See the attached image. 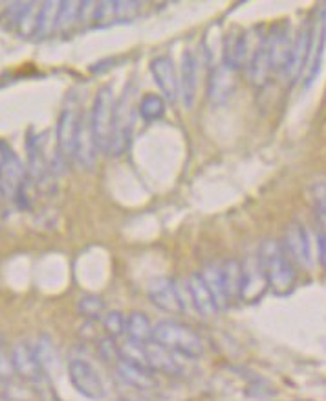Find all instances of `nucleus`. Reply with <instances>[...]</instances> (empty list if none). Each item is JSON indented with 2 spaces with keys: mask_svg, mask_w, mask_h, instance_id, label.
<instances>
[{
  "mask_svg": "<svg viewBox=\"0 0 326 401\" xmlns=\"http://www.w3.org/2000/svg\"><path fill=\"white\" fill-rule=\"evenodd\" d=\"M35 353H37V359H39L40 366H42V370L45 374H49V372L54 370V366L59 365V357H57V351H55V347L52 344L48 337L40 335L39 341L33 344Z\"/></svg>",
  "mask_w": 326,
  "mask_h": 401,
  "instance_id": "nucleus-28",
  "label": "nucleus"
},
{
  "mask_svg": "<svg viewBox=\"0 0 326 401\" xmlns=\"http://www.w3.org/2000/svg\"><path fill=\"white\" fill-rule=\"evenodd\" d=\"M251 54V46H249V36L244 31H229L228 36L222 39V61L224 65L231 68V71H240L247 65Z\"/></svg>",
  "mask_w": 326,
  "mask_h": 401,
  "instance_id": "nucleus-13",
  "label": "nucleus"
},
{
  "mask_svg": "<svg viewBox=\"0 0 326 401\" xmlns=\"http://www.w3.org/2000/svg\"><path fill=\"white\" fill-rule=\"evenodd\" d=\"M81 315L88 321H95V319H103L104 316V302L99 298L98 295H84L77 304Z\"/></svg>",
  "mask_w": 326,
  "mask_h": 401,
  "instance_id": "nucleus-32",
  "label": "nucleus"
},
{
  "mask_svg": "<svg viewBox=\"0 0 326 401\" xmlns=\"http://www.w3.org/2000/svg\"><path fill=\"white\" fill-rule=\"evenodd\" d=\"M200 275H202L205 286H208V289L211 291L218 311L226 309V307L229 306V300H228V295H226V289H224V284H222L220 263H209V265L203 267V271H200Z\"/></svg>",
  "mask_w": 326,
  "mask_h": 401,
  "instance_id": "nucleus-25",
  "label": "nucleus"
},
{
  "mask_svg": "<svg viewBox=\"0 0 326 401\" xmlns=\"http://www.w3.org/2000/svg\"><path fill=\"white\" fill-rule=\"evenodd\" d=\"M267 282L264 271H262L258 254L247 256L246 261H242V298H258L264 293Z\"/></svg>",
  "mask_w": 326,
  "mask_h": 401,
  "instance_id": "nucleus-21",
  "label": "nucleus"
},
{
  "mask_svg": "<svg viewBox=\"0 0 326 401\" xmlns=\"http://www.w3.org/2000/svg\"><path fill=\"white\" fill-rule=\"evenodd\" d=\"M10 356L17 376L22 377L24 381L33 383V385H39V383L45 381L46 374L42 370V366H40L39 359H37L33 344L24 341L17 342Z\"/></svg>",
  "mask_w": 326,
  "mask_h": 401,
  "instance_id": "nucleus-10",
  "label": "nucleus"
},
{
  "mask_svg": "<svg viewBox=\"0 0 326 401\" xmlns=\"http://www.w3.org/2000/svg\"><path fill=\"white\" fill-rule=\"evenodd\" d=\"M143 2H132V0H116V17L118 22L121 20H130L138 15Z\"/></svg>",
  "mask_w": 326,
  "mask_h": 401,
  "instance_id": "nucleus-36",
  "label": "nucleus"
},
{
  "mask_svg": "<svg viewBox=\"0 0 326 401\" xmlns=\"http://www.w3.org/2000/svg\"><path fill=\"white\" fill-rule=\"evenodd\" d=\"M98 146H95L94 135L90 129V118L88 115L81 116L79 129L75 135V146H74V162L83 168V170H90L95 164V156H98Z\"/></svg>",
  "mask_w": 326,
  "mask_h": 401,
  "instance_id": "nucleus-19",
  "label": "nucleus"
},
{
  "mask_svg": "<svg viewBox=\"0 0 326 401\" xmlns=\"http://www.w3.org/2000/svg\"><path fill=\"white\" fill-rule=\"evenodd\" d=\"M28 6H30V2H13L11 6H8V8L4 10V13L0 15L2 24H4L8 30L17 31L20 20H22V17H24L26 10H28Z\"/></svg>",
  "mask_w": 326,
  "mask_h": 401,
  "instance_id": "nucleus-33",
  "label": "nucleus"
},
{
  "mask_svg": "<svg viewBox=\"0 0 326 401\" xmlns=\"http://www.w3.org/2000/svg\"><path fill=\"white\" fill-rule=\"evenodd\" d=\"M79 10L81 2H72V0L61 2L59 15H57V30L66 31L74 28L75 24H79Z\"/></svg>",
  "mask_w": 326,
  "mask_h": 401,
  "instance_id": "nucleus-30",
  "label": "nucleus"
},
{
  "mask_svg": "<svg viewBox=\"0 0 326 401\" xmlns=\"http://www.w3.org/2000/svg\"><path fill=\"white\" fill-rule=\"evenodd\" d=\"M81 116H83V110L79 107V98L72 91L65 98L59 120H57V131H55V151L61 162H74L75 135L79 129Z\"/></svg>",
  "mask_w": 326,
  "mask_h": 401,
  "instance_id": "nucleus-3",
  "label": "nucleus"
},
{
  "mask_svg": "<svg viewBox=\"0 0 326 401\" xmlns=\"http://www.w3.org/2000/svg\"><path fill=\"white\" fill-rule=\"evenodd\" d=\"M247 80L255 87L266 85L272 74V61H270V50H267V36H262L257 45L253 46L249 59L246 65Z\"/></svg>",
  "mask_w": 326,
  "mask_h": 401,
  "instance_id": "nucleus-16",
  "label": "nucleus"
},
{
  "mask_svg": "<svg viewBox=\"0 0 326 401\" xmlns=\"http://www.w3.org/2000/svg\"><path fill=\"white\" fill-rule=\"evenodd\" d=\"M116 372L121 377V381H125L132 388H138V391H150V388L156 386V379L153 376L154 372L141 368V366L130 365V363L119 359L116 363Z\"/></svg>",
  "mask_w": 326,
  "mask_h": 401,
  "instance_id": "nucleus-23",
  "label": "nucleus"
},
{
  "mask_svg": "<svg viewBox=\"0 0 326 401\" xmlns=\"http://www.w3.org/2000/svg\"><path fill=\"white\" fill-rule=\"evenodd\" d=\"M237 81H235V71L228 68L224 63L212 66L211 75H209V85H208V94L209 100L215 105L226 103L235 92Z\"/></svg>",
  "mask_w": 326,
  "mask_h": 401,
  "instance_id": "nucleus-18",
  "label": "nucleus"
},
{
  "mask_svg": "<svg viewBox=\"0 0 326 401\" xmlns=\"http://www.w3.org/2000/svg\"><path fill=\"white\" fill-rule=\"evenodd\" d=\"M2 197H4V194H2V190H0V199H2Z\"/></svg>",
  "mask_w": 326,
  "mask_h": 401,
  "instance_id": "nucleus-40",
  "label": "nucleus"
},
{
  "mask_svg": "<svg viewBox=\"0 0 326 401\" xmlns=\"http://www.w3.org/2000/svg\"><path fill=\"white\" fill-rule=\"evenodd\" d=\"M103 331L107 333V337L118 341L119 337H123L125 331H127V316H125L121 311H109V313H104Z\"/></svg>",
  "mask_w": 326,
  "mask_h": 401,
  "instance_id": "nucleus-31",
  "label": "nucleus"
},
{
  "mask_svg": "<svg viewBox=\"0 0 326 401\" xmlns=\"http://www.w3.org/2000/svg\"><path fill=\"white\" fill-rule=\"evenodd\" d=\"M13 376H15V368H13L11 356H6L0 351V379H10Z\"/></svg>",
  "mask_w": 326,
  "mask_h": 401,
  "instance_id": "nucleus-38",
  "label": "nucleus"
},
{
  "mask_svg": "<svg viewBox=\"0 0 326 401\" xmlns=\"http://www.w3.org/2000/svg\"><path fill=\"white\" fill-rule=\"evenodd\" d=\"M28 179L35 184L37 190L48 191L54 175V166L49 164L46 155L45 135H30L28 136Z\"/></svg>",
  "mask_w": 326,
  "mask_h": 401,
  "instance_id": "nucleus-6",
  "label": "nucleus"
},
{
  "mask_svg": "<svg viewBox=\"0 0 326 401\" xmlns=\"http://www.w3.org/2000/svg\"><path fill=\"white\" fill-rule=\"evenodd\" d=\"M153 324L148 321V316L141 311H132L129 316H127V331L125 335L129 337V341L139 342V344H145V342L153 341Z\"/></svg>",
  "mask_w": 326,
  "mask_h": 401,
  "instance_id": "nucleus-26",
  "label": "nucleus"
},
{
  "mask_svg": "<svg viewBox=\"0 0 326 401\" xmlns=\"http://www.w3.org/2000/svg\"><path fill=\"white\" fill-rule=\"evenodd\" d=\"M262 271L266 276L267 286L275 295H288L295 284L293 263L288 256L286 249L277 240H264L258 249Z\"/></svg>",
  "mask_w": 326,
  "mask_h": 401,
  "instance_id": "nucleus-1",
  "label": "nucleus"
},
{
  "mask_svg": "<svg viewBox=\"0 0 326 401\" xmlns=\"http://www.w3.org/2000/svg\"><path fill=\"white\" fill-rule=\"evenodd\" d=\"M116 100L110 87H101L95 94L94 105L90 110V129L94 135L95 146L99 151H109L112 127H114Z\"/></svg>",
  "mask_w": 326,
  "mask_h": 401,
  "instance_id": "nucleus-4",
  "label": "nucleus"
},
{
  "mask_svg": "<svg viewBox=\"0 0 326 401\" xmlns=\"http://www.w3.org/2000/svg\"><path fill=\"white\" fill-rule=\"evenodd\" d=\"M145 351H147L148 368L153 372H162V374H167V376H180L183 372L180 356H176L174 351L167 350V348H163L158 342H145Z\"/></svg>",
  "mask_w": 326,
  "mask_h": 401,
  "instance_id": "nucleus-20",
  "label": "nucleus"
},
{
  "mask_svg": "<svg viewBox=\"0 0 326 401\" xmlns=\"http://www.w3.org/2000/svg\"><path fill=\"white\" fill-rule=\"evenodd\" d=\"M61 2H42L39 11V19H37V28H35L33 39L40 41L45 37L52 36L57 30V15H59Z\"/></svg>",
  "mask_w": 326,
  "mask_h": 401,
  "instance_id": "nucleus-27",
  "label": "nucleus"
},
{
  "mask_svg": "<svg viewBox=\"0 0 326 401\" xmlns=\"http://www.w3.org/2000/svg\"><path fill=\"white\" fill-rule=\"evenodd\" d=\"M325 232H326V231H325Z\"/></svg>",
  "mask_w": 326,
  "mask_h": 401,
  "instance_id": "nucleus-42",
  "label": "nucleus"
},
{
  "mask_svg": "<svg viewBox=\"0 0 326 401\" xmlns=\"http://www.w3.org/2000/svg\"><path fill=\"white\" fill-rule=\"evenodd\" d=\"M153 341L183 359H198L203 353L202 337L187 324L176 321H160L153 328Z\"/></svg>",
  "mask_w": 326,
  "mask_h": 401,
  "instance_id": "nucleus-2",
  "label": "nucleus"
},
{
  "mask_svg": "<svg viewBox=\"0 0 326 401\" xmlns=\"http://www.w3.org/2000/svg\"><path fill=\"white\" fill-rule=\"evenodd\" d=\"M326 46V4L321 8V13L317 20L311 24L310 34V46H308V59L302 78H304V89L311 87L316 81L317 74L323 66V55H325Z\"/></svg>",
  "mask_w": 326,
  "mask_h": 401,
  "instance_id": "nucleus-8",
  "label": "nucleus"
},
{
  "mask_svg": "<svg viewBox=\"0 0 326 401\" xmlns=\"http://www.w3.org/2000/svg\"><path fill=\"white\" fill-rule=\"evenodd\" d=\"M319 256H321V261H323V265H325V269H326V232H321L319 234Z\"/></svg>",
  "mask_w": 326,
  "mask_h": 401,
  "instance_id": "nucleus-39",
  "label": "nucleus"
},
{
  "mask_svg": "<svg viewBox=\"0 0 326 401\" xmlns=\"http://www.w3.org/2000/svg\"><path fill=\"white\" fill-rule=\"evenodd\" d=\"M293 30L288 20L282 24L275 26L270 34H267V50H270V61H272V71L275 74H284L290 61L293 45Z\"/></svg>",
  "mask_w": 326,
  "mask_h": 401,
  "instance_id": "nucleus-9",
  "label": "nucleus"
},
{
  "mask_svg": "<svg viewBox=\"0 0 326 401\" xmlns=\"http://www.w3.org/2000/svg\"><path fill=\"white\" fill-rule=\"evenodd\" d=\"M15 153H13V150H11L6 142L0 140V177H2V173L6 171V168L10 166V162L15 159Z\"/></svg>",
  "mask_w": 326,
  "mask_h": 401,
  "instance_id": "nucleus-37",
  "label": "nucleus"
},
{
  "mask_svg": "<svg viewBox=\"0 0 326 401\" xmlns=\"http://www.w3.org/2000/svg\"><path fill=\"white\" fill-rule=\"evenodd\" d=\"M134 131V101L132 89L127 87L118 101H116L114 110V127H112V136H110L109 153L114 156L123 155L129 150L130 140H132Z\"/></svg>",
  "mask_w": 326,
  "mask_h": 401,
  "instance_id": "nucleus-5",
  "label": "nucleus"
},
{
  "mask_svg": "<svg viewBox=\"0 0 326 401\" xmlns=\"http://www.w3.org/2000/svg\"><path fill=\"white\" fill-rule=\"evenodd\" d=\"M220 275H222V284L229 304L237 298H242V261L235 258L224 260L220 263Z\"/></svg>",
  "mask_w": 326,
  "mask_h": 401,
  "instance_id": "nucleus-24",
  "label": "nucleus"
},
{
  "mask_svg": "<svg viewBox=\"0 0 326 401\" xmlns=\"http://www.w3.org/2000/svg\"><path fill=\"white\" fill-rule=\"evenodd\" d=\"M286 252H290V258L297 265L310 271L313 267V252H311L310 234L301 223H292L286 231Z\"/></svg>",
  "mask_w": 326,
  "mask_h": 401,
  "instance_id": "nucleus-11",
  "label": "nucleus"
},
{
  "mask_svg": "<svg viewBox=\"0 0 326 401\" xmlns=\"http://www.w3.org/2000/svg\"><path fill=\"white\" fill-rule=\"evenodd\" d=\"M68 377L75 391L88 400H103L107 394L101 376L84 359H72L68 363Z\"/></svg>",
  "mask_w": 326,
  "mask_h": 401,
  "instance_id": "nucleus-7",
  "label": "nucleus"
},
{
  "mask_svg": "<svg viewBox=\"0 0 326 401\" xmlns=\"http://www.w3.org/2000/svg\"><path fill=\"white\" fill-rule=\"evenodd\" d=\"M139 116L145 122L160 120L165 115V100L163 96L158 94H147L143 96V100L139 101Z\"/></svg>",
  "mask_w": 326,
  "mask_h": 401,
  "instance_id": "nucleus-29",
  "label": "nucleus"
},
{
  "mask_svg": "<svg viewBox=\"0 0 326 401\" xmlns=\"http://www.w3.org/2000/svg\"><path fill=\"white\" fill-rule=\"evenodd\" d=\"M187 289L189 295H191V304H193L194 309L200 313L205 319H211L218 313V307L215 304V298H212L211 291L205 286L202 275L200 272H193V275L187 278Z\"/></svg>",
  "mask_w": 326,
  "mask_h": 401,
  "instance_id": "nucleus-22",
  "label": "nucleus"
},
{
  "mask_svg": "<svg viewBox=\"0 0 326 401\" xmlns=\"http://www.w3.org/2000/svg\"><path fill=\"white\" fill-rule=\"evenodd\" d=\"M150 74H153L156 85L162 91L163 100L169 103H176L178 101V75H176V68H174L173 61L169 57H156L150 63Z\"/></svg>",
  "mask_w": 326,
  "mask_h": 401,
  "instance_id": "nucleus-15",
  "label": "nucleus"
},
{
  "mask_svg": "<svg viewBox=\"0 0 326 401\" xmlns=\"http://www.w3.org/2000/svg\"><path fill=\"white\" fill-rule=\"evenodd\" d=\"M118 22L116 17V0L109 2H98L94 11V26H110Z\"/></svg>",
  "mask_w": 326,
  "mask_h": 401,
  "instance_id": "nucleus-34",
  "label": "nucleus"
},
{
  "mask_svg": "<svg viewBox=\"0 0 326 401\" xmlns=\"http://www.w3.org/2000/svg\"><path fill=\"white\" fill-rule=\"evenodd\" d=\"M311 200L316 206L317 219L326 231V184H316L311 188Z\"/></svg>",
  "mask_w": 326,
  "mask_h": 401,
  "instance_id": "nucleus-35",
  "label": "nucleus"
},
{
  "mask_svg": "<svg viewBox=\"0 0 326 401\" xmlns=\"http://www.w3.org/2000/svg\"><path fill=\"white\" fill-rule=\"evenodd\" d=\"M147 295L154 306L165 313H183L178 284L171 278H156L148 284Z\"/></svg>",
  "mask_w": 326,
  "mask_h": 401,
  "instance_id": "nucleus-12",
  "label": "nucleus"
},
{
  "mask_svg": "<svg viewBox=\"0 0 326 401\" xmlns=\"http://www.w3.org/2000/svg\"><path fill=\"white\" fill-rule=\"evenodd\" d=\"M178 91L183 107L191 109L194 105V98H196L198 91V59L191 50H185L182 55Z\"/></svg>",
  "mask_w": 326,
  "mask_h": 401,
  "instance_id": "nucleus-17",
  "label": "nucleus"
},
{
  "mask_svg": "<svg viewBox=\"0 0 326 401\" xmlns=\"http://www.w3.org/2000/svg\"><path fill=\"white\" fill-rule=\"evenodd\" d=\"M310 34H311V24L304 22V24L295 31L293 36V45H292V54H290V61H288L286 71H284V78L290 83L297 81L302 78L304 66H306L308 59V46H310Z\"/></svg>",
  "mask_w": 326,
  "mask_h": 401,
  "instance_id": "nucleus-14",
  "label": "nucleus"
},
{
  "mask_svg": "<svg viewBox=\"0 0 326 401\" xmlns=\"http://www.w3.org/2000/svg\"><path fill=\"white\" fill-rule=\"evenodd\" d=\"M0 344H2V337H0Z\"/></svg>",
  "mask_w": 326,
  "mask_h": 401,
  "instance_id": "nucleus-41",
  "label": "nucleus"
}]
</instances>
